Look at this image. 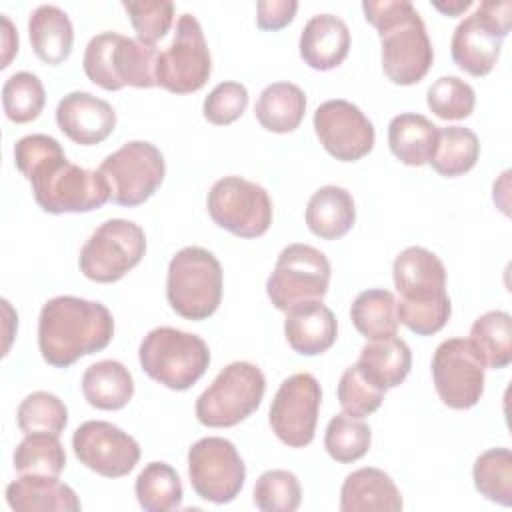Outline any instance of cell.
<instances>
[{"label": "cell", "instance_id": "15", "mask_svg": "<svg viewBox=\"0 0 512 512\" xmlns=\"http://www.w3.org/2000/svg\"><path fill=\"white\" fill-rule=\"evenodd\" d=\"M484 362L466 338H448L432 356V380L438 398L452 410L476 406L484 394Z\"/></svg>", "mask_w": 512, "mask_h": 512}, {"label": "cell", "instance_id": "44", "mask_svg": "<svg viewBox=\"0 0 512 512\" xmlns=\"http://www.w3.org/2000/svg\"><path fill=\"white\" fill-rule=\"evenodd\" d=\"M248 106V90L240 82H220L204 98L202 112L210 124L226 126L236 122Z\"/></svg>", "mask_w": 512, "mask_h": 512}, {"label": "cell", "instance_id": "32", "mask_svg": "<svg viewBox=\"0 0 512 512\" xmlns=\"http://www.w3.org/2000/svg\"><path fill=\"white\" fill-rule=\"evenodd\" d=\"M480 156L478 136L464 126L438 128V142L430 158V166L446 178H456L470 172Z\"/></svg>", "mask_w": 512, "mask_h": 512}, {"label": "cell", "instance_id": "8", "mask_svg": "<svg viewBox=\"0 0 512 512\" xmlns=\"http://www.w3.org/2000/svg\"><path fill=\"white\" fill-rule=\"evenodd\" d=\"M512 2L484 0L452 34L450 52L456 66L470 76H486L498 62L502 40L510 32Z\"/></svg>", "mask_w": 512, "mask_h": 512}, {"label": "cell", "instance_id": "7", "mask_svg": "<svg viewBox=\"0 0 512 512\" xmlns=\"http://www.w3.org/2000/svg\"><path fill=\"white\" fill-rule=\"evenodd\" d=\"M266 392L264 372L252 362L228 364L196 400V418L208 428H230L258 410Z\"/></svg>", "mask_w": 512, "mask_h": 512}, {"label": "cell", "instance_id": "5", "mask_svg": "<svg viewBox=\"0 0 512 512\" xmlns=\"http://www.w3.org/2000/svg\"><path fill=\"white\" fill-rule=\"evenodd\" d=\"M138 360L152 380L182 392L204 376L210 364V350L196 334L158 326L140 342Z\"/></svg>", "mask_w": 512, "mask_h": 512}, {"label": "cell", "instance_id": "1", "mask_svg": "<svg viewBox=\"0 0 512 512\" xmlns=\"http://www.w3.org/2000/svg\"><path fill=\"white\" fill-rule=\"evenodd\" d=\"M14 164L48 214L92 212L110 200L102 174L68 162L60 142L48 134L22 136L14 146Z\"/></svg>", "mask_w": 512, "mask_h": 512}, {"label": "cell", "instance_id": "42", "mask_svg": "<svg viewBox=\"0 0 512 512\" xmlns=\"http://www.w3.org/2000/svg\"><path fill=\"white\" fill-rule=\"evenodd\" d=\"M336 394H338V402H340L342 410L348 416L366 418L380 408L386 390L380 388L378 384H374L358 368V364H352L342 372Z\"/></svg>", "mask_w": 512, "mask_h": 512}, {"label": "cell", "instance_id": "14", "mask_svg": "<svg viewBox=\"0 0 512 512\" xmlns=\"http://www.w3.org/2000/svg\"><path fill=\"white\" fill-rule=\"evenodd\" d=\"M188 476L194 492L208 502H232L246 480V466L236 446L220 436L196 440L188 450Z\"/></svg>", "mask_w": 512, "mask_h": 512}, {"label": "cell", "instance_id": "3", "mask_svg": "<svg viewBox=\"0 0 512 512\" xmlns=\"http://www.w3.org/2000/svg\"><path fill=\"white\" fill-rule=\"evenodd\" d=\"M382 46V70L392 84L412 86L420 82L434 60L426 26L410 0H366L362 2Z\"/></svg>", "mask_w": 512, "mask_h": 512}, {"label": "cell", "instance_id": "20", "mask_svg": "<svg viewBox=\"0 0 512 512\" xmlns=\"http://www.w3.org/2000/svg\"><path fill=\"white\" fill-rule=\"evenodd\" d=\"M56 124L72 142L80 146H94L112 134L116 126V112L106 100L96 98L90 92L76 90L58 102Z\"/></svg>", "mask_w": 512, "mask_h": 512}, {"label": "cell", "instance_id": "26", "mask_svg": "<svg viewBox=\"0 0 512 512\" xmlns=\"http://www.w3.org/2000/svg\"><path fill=\"white\" fill-rule=\"evenodd\" d=\"M28 36L34 54L50 64H62L74 44V26L68 14L54 4H40L28 18Z\"/></svg>", "mask_w": 512, "mask_h": 512}, {"label": "cell", "instance_id": "47", "mask_svg": "<svg viewBox=\"0 0 512 512\" xmlns=\"http://www.w3.org/2000/svg\"><path fill=\"white\" fill-rule=\"evenodd\" d=\"M432 6L444 16H458L472 6V0H448V2H432Z\"/></svg>", "mask_w": 512, "mask_h": 512}, {"label": "cell", "instance_id": "27", "mask_svg": "<svg viewBox=\"0 0 512 512\" xmlns=\"http://www.w3.org/2000/svg\"><path fill=\"white\" fill-rule=\"evenodd\" d=\"M356 364L374 384L388 390L406 380L412 368V352L398 336L376 338L362 346Z\"/></svg>", "mask_w": 512, "mask_h": 512}, {"label": "cell", "instance_id": "41", "mask_svg": "<svg viewBox=\"0 0 512 512\" xmlns=\"http://www.w3.org/2000/svg\"><path fill=\"white\" fill-rule=\"evenodd\" d=\"M428 108L442 120H464L474 112V88L458 76H440L426 92Z\"/></svg>", "mask_w": 512, "mask_h": 512}, {"label": "cell", "instance_id": "25", "mask_svg": "<svg viewBox=\"0 0 512 512\" xmlns=\"http://www.w3.org/2000/svg\"><path fill=\"white\" fill-rule=\"evenodd\" d=\"M356 222V204L352 194L342 186L318 188L306 206V226L322 240L346 236Z\"/></svg>", "mask_w": 512, "mask_h": 512}, {"label": "cell", "instance_id": "2", "mask_svg": "<svg viewBox=\"0 0 512 512\" xmlns=\"http://www.w3.org/2000/svg\"><path fill=\"white\" fill-rule=\"evenodd\" d=\"M114 336L110 310L78 296L50 298L38 318V348L54 368H68L82 356L104 350Z\"/></svg>", "mask_w": 512, "mask_h": 512}, {"label": "cell", "instance_id": "46", "mask_svg": "<svg viewBox=\"0 0 512 512\" xmlns=\"http://www.w3.org/2000/svg\"><path fill=\"white\" fill-rule=\"evenodd\" d=\"M2 24H4V32H2V64L0 68H6L12 60L14 54H18V34L14 32V26L10 22L8 16H2Z\"/></svg>", "mask_w": 512, "mask_h": 512}, {"label": "cell", "instance_id": "19", "mask_svg": "<svg viewBox=\"0 0 512 512\" xmlns=\"http://www.w3.org/2000/svg\"><path fill=\"white\" fill-rule=\"evenodd\" d=\"M400 306H422L450 300L446 294V268L442 260L422 246L404 248L392 264Z\"/></svg>", "mask_w": 512, "mask_h": 512}, {"label": "cell", "instance_id": "18", "mask_svg": "<svg viewBox=\"0 0 512 512\" xmlns=\"http://www.w3.org/2000/svg\"><path fill=\"white\" fill-rule=\"evenodd\" d=\"M314 130L322 148L340 162H356L374 148V126L364 112L342 98L326 100L314 110Z\"/></svg>", "mask_w": 512, "mask_h": 512}, {"label": "cell", "instance_id": "36", "mask_svg": "<svg viewBox=\"0 0 512 512\" xmlns=\"http://www.w3.org/2000/svg\"><path fill=\"white\" fill-rule=\"evenodd\" d=\"M476 490L490 502L512 506V452L490 448L482 452L472 468Z\"/></svg>", "mask_w": 512, "mask_h": 512}, {"label": "cell", "instance_id": "37", "mask_svg": "<svg viewBox=\"0 0 512 512\" xmlns=\"http://www.w3.org/2000/svg\"><path fill=\"white\" fill-rule=\"evenodd\" d=\"M372 442L370 426L362 418L348 416L346 412L332 416L324 434V448L328 456L340 464L360 460Z\"/></svg>", "mask_w": 512, "mask_h": 512}, {"label": "cell", "instance_id": "4", "mask_svg": "<svg viewBox=\"0 0 512 512\" xmlns=\"http://www.w3.org/2000/svg\"><path fill=\"white\" fill-rule=\"evenodd\" d=\"M156 60V44L118 32H100L86 44L82 68L90 82L110 92L124 86L152 88L156 86Z\"/></svg>", "mask_w": 512, "mask_h": 512}, {"label": "cell", "instance_id": "6", "mask_svg": "<svg viewBox=\"0 0 512 512\" xmlns=\"http://www.w3.org/2000/svg\"><path fill=\"white\" fill-rule=\"evenodd\" d=\"M170 308L186 320L210 318L222 302V266L218 258L200 246L178 250L166 276Z\"/></svg>", "mask_w": 512, "mask_h": 512}, {"label": "cell", "instance_id": "11", "mask_svg": "<svg viewBox=\"0 0 512 512\" xmlns=\"http://www.w3.org/2000/svg\"><path fill=\"white\" fill-rule=\"evenodd\" d=\"M98 172L108 184L110 200L118 206L134 208L144 204L160 188L166 162L154 144L132 140L108 154Z\"/></svg>", "mask_w": 512, "mask_h": 512}, {"label": "cell", "instance_id": "28", "mask_svg": "<svg viewBox=\"0 0 512 512\" xmlns=\"http://www.w3.org/2000/svg\"><path fill=\"white\" fill-rule=\"evenodd\" d=\"M438 142V126L426 116L404 112L388 124L390 152L406 166H424L430 162Z\"/></svg>", "mask_w": 512, "mask_h": 512}, {"label": "cell", "instance_id": "29", "mask_svg": "<svg viewBox=\"0 0 512 512\" xmlns=\"http://www.w3.org/2000/svg\"><path fill=\"white\" fill-rule=\"evenodd\" d=\"M82 394L92 408L120 410L134 396V378L118 360H100L82 374Z\"/></svg>", "mask_w": 512, "mask_h": 512}, {"label": "cell", "instance_id": "43", "mask_svg": "<svg viewBox=\"0 0 512 512\" xmlns=\"http://www.w3.org/2000/svg\"><path fill=\"white\" fill-rule=\"evenodd\" d=\"M122 8L128 12L138 40L146 44L162 40L174 22V4L168 0H122Z\"/></svg>", "mask_w": 512, "mask_h": 512}, {"label": "cell", "instance_id": "31", "mask_svg": "<svg viewBox=\"0 0 512 512\" xmlns=\"http://www.w3.org/2000/svg\"><path fill=\"white\" fill-rule=\"evenodd\" d=\"M350 318L354 328L366 340L396 336L400 326L398 302L394 294L384 288H370L360 292L352 302Z\"/></svg>", "mask_w": 512, "mask_h": 512}, {"label": "cell", "instance_id": "16", "mask_svg": "<svg viewBox=\"0 0 512 512\" xmlns=\"http://www.w3.org/2000/svg\"><path fill=\"white\" fill-rule=\"evenodd\" d=\"M322 388L308 372L288 376L274 394L268 422L272 432L290 448H304L314 440Z\"/></svg>", "mask_w": 512, "mask_h": 512}, {"label": "cell", "instance_id": "9", "mask_svg": "<svg viewBox=\"0 0 512 512\" xmlns=\"http://www.w3.org/2000/svg\"><path fill=\"white\" fill-rule=\"evenodd\" d=\"M330 284V262L324 252L308 244H288L276 258L266 282L270 302L288 312L306 302H322Z\"/></svg>", "mask_w": 512, "mask_h": 512}, {"label": "cell", "instance_id": "12", "mask_svg": "<svg viewBox=\"0 0 512 512\" xmlns=\"http://www.w3.org/2000/svg\"><path fill=\"white\" fill-rule=\"evenodd\" d=\"M206 208L214 224L240 238H258L272 224V200L266 188L240 176L216 180Z\"/></svg>", "mask_w": 512, "mask_h": 512}, {"label": "cell", "instance_id": "40", "mask_svg": "<svg viewBox=\"0 0 512 512\" xmlns=\"http://www.w3.org/2000/svg\"><path fill=\"white\" fill-rule=\"evenodd\" d=\"M252 500L262 512H294L302 500L296 474L288 470H266L258 476Z\"/></svg>", "mask_w": 512, "mask_h": 512}, {"label": "cell", "instance_id": "17", "mask_svg": "<svg viewBox=\"0 0 512 512\" xmlns=\"http://www.w3.org/2000/svg\"><path fill=\"white\" fill-rule=\"evenodd\" d=\"M74 456L88 470L104 478H122L140 460L138 442L104 420H86L72 434Z\"/></svg>", "mask_w": 512, "mask_h": 512}, {"label": "cell", "instance_id": "22", "mask_svg": "<svg viewBox=\"0 0 512 512\" xmlns=\"http://www.w3.org/2000/svg\"><path fill=\"white\" fill-rule=\"evenodd\" d=\"M298 48L310 68L332 70L348 56L350 30L340 16L316 14L304 24Z\"/></svg>", "mask_w": 512, "mask_h": 512}, {"label": "cell", "instance_id": "45", "mask_svg": "<svg viewBox=\"0 0 512 512\" xmlns=\"http://www.w3.org/2000/svg\"><path fill=\"white\" fill-rule=\"evenodd\" d=\"M298 10L294 0H262L256 4V26L260 30H282L288 26Z\"/></svg>", "mask_w": 512, "mask_h": 512}, {"label": "cell", "instance_id": "30", "mask_svg": "<svg viewBox=\"0 0 512 512\" xmlns=\"http://www.w3.org/2000/svg\"><path fill=\"white\" fill-rule=\"evenodd\" d=\"M306 112V96L292 82L268 84L254 106L256 120L262 128L276 134L292 132L300 126Z\"/></svg>", "mask_w": 512, "mask_h": 512}, {"label": "cell", "instance_id": "33", "mask_svg": "<svg viewBox=\"0 0 512 512\" xmlns=\"http://www.w3.org/2000/svg\"><path fill=\"white\" fill-rule=\"evenodd\" d=\"M478 350L484 366L500 370L512 362V318L504 310L478 316L468 338Z\"/></svg>", "mask_w": 512, "mask_h": 512}, {"label": "cell", "instance_id": "38", "mask_svg": "<svg viewBox=\"0 0 512 512\" xmlns=\"http://www.w3.org/2000/svg\"><path fill=\"white\" fill-rule=\"evenodd\" d=\"M16 422L24 436L34 432H50L60 436L68 424V408L56 394L38 390L20 402Z\"/></svg>", "mask_w": 512, "mask_h": 512}, {"label": "cell", "instance_id": "35", "mask_svg": "<svg viewBox=\"0 0 512 512\" xmlns=\"http://www.w3.org/2000/svg\"><path fill=\"white\" fill-rule=\"evenodd\" d=\"M66 466V452L56 434H26L14 450V470L18 474L60 476Z\"/></svg>", "mask_w": 512, "mask_h": 512}, {"label": "cell", "instance_id": "21", "mask_svg": "<svg viewBox=\"0 0 512 512\" xmlns=\"http://www.w3.org/2000/svg\"><path fill=\"white\" fill-rule=\"evenodd\" d=\"M284 336L294 352L318 356L336 342L338 322L334 312L322 302L298 304L286 312Z\"/></svg>", "mask_w": 512, "mask_h": 512}, {"label": "cell", "instance_id": "13", "mask_svg": "<svg viewBox=\"0 0 512 512\" xmlns=\"http://www.w3.org/2000/svg\"><path fill=\"white\" fill-rule=\"evenodd\" d=\"M212 74V58L196 16L184 12L176 22L172 42L158 52L156 86L172 94L200 90Z\"/></svg>", "mask_w": 512, "mask_h": 512}, {"label": "cell", "instance_id": "24", "mask_svg": "<svg viewBox=\"0 0 512 512\" xmlns=\"http://www.w3.org/2000/svg\"><path fill=\"white\" fill-rule=\"evenodd\" d=\"M6 502L16 512H78L76 492L58 476L20 474L6 488Z\"/></svg>", "mask_w": 512, "mask_h": 512}, {"label": "cell", "instance_id": "23", "mask_svg": "<svg viewBox=\"0 0 512 512\" xmlns=\"http://www.w3.org/2000/svg\"><path fill=\"white\" fill-rule=\"evenodd\" d=\"M402 496L394 480L380 468L350 472L340 490V512H398Z\"/></svg>", "mask_w": 512, "mask_h": 512}, {"label": "cell", "instance_id": "10", "mask_svg": "<svg viewBox=\"0 0 512 512\" xmlns=\"http://www.w3.org/2000/svg\"><path fill=\"white\" fill-rule=\"evenodd\" d=\"M146 252L144 230L124 218L102 222L80 250V272L98 284H110L124 278L140 264Z\"/></svg>", "mask_w": 512, "mask_h": 512}, {"label": "cell", "instance_id": "34", "mask_svg": "<svg viewBox=\"0 0 512 512\" xmlns=\"http://www.w3.org/2000/svg\"><path fill=\"white\" fill-rule=\"evenodd\" d=\"M134 494L146 512H172L184 498L180 476L166 462L146 464L134 482Z\"/></svg>", "mask_w": 512, "mask_h": 512}, {"label": "cell", "instance_id": "39", "mask_svg": "<svg viewBox=\"0 0 512 512\" xmlns=\"http://www.w3.org/2000/svg\"><path fill=\"white\" fill-rule=\"evenodd\" d=\"M46 104V90L40 78L32 72H16L2 86V106L8 120L16 124L32 122L40 116Z\"/></svg>", "mask_w": 512, "mask_h": 512}]
</instances>
